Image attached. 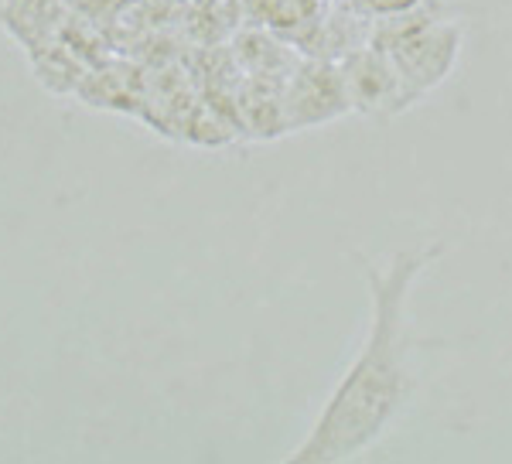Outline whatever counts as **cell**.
<instances>
[{"label": "cell", "instance_id": "obj_9", "mask_svg": "<svg viewBox=\"0 0 512 464\" xmlns=\"http://www.w3.org/2000/svg\"><path fill=\"white\" fill-rule=\"evenodd\" d=\"M69 7L106 28L110 21H117V14L127 7V0H69Z\"/></svg>", "mask_w": 512, "mask_h": 464}, {"label": "cell", "instance_id": "obj_7", "mask_svg": "<svg viewBox=\"0 0 512 464\" xmlns=\"http://www.w3.org/2000/svg\"><path fill=\"white\" fill-rule=\"evenodd\" d=\"M28 62L35 79L52 93H79L82 79L93 65L82 58L76 48L65 41V35H55L48 41H38V45L28 48Z\"/></svg>", "mask_w": 512, "mask_h": 464}, {"label": "cell", "instance_id": "obj_4", "mask_svg": "<svg viewBox=\"0 0 512 464\" xmlns=\"http://www.w3.org/2000/svg\"><path fill=\"white\" fill-rule=\"evenodd\" d=\"M342 76H345V89H349L352 110L359 113H403L417 103L410 96V89L403 86L400 72L390 62V55L383 48H376L373 41L352 48L349 55H342Z\"/></svg>", "mask_w": 512, "mask_h": 464}, {"label": "cell", "instance_id": "obj_5", "mask_svg": "<svg viewBox=\"0 0 512 464\" xmlns=\"http://www.w3.org/2000/svg\"><path fill=\"white\" fill-rule=\"evenodd\" d=\"M82 103L93 110H113V113H134L140 110V96H144V65L123 62V58H106L93 65L82 79L79 93Z\"/></svg>", "mask_w": 512, "mask_h": 464}, {"label": "cell", "instance_id": "obj_10", "mask_svg": "<svg viewBox=\"0 0 512 464\" xmlns=\"http://www.w3.org/2000/svg\"><path fill=\"white\" fill-rule=\"evenodd\" d=\"M420 0H352L355 11H362L366 18H390V14H403L410 7H417Z\"/></svg>", "mask_w": 512, "mask_h": 464}, {"label": "cell", "instance_id": "obj_1", "mask_svg": "<svg viewBox=\"0 0 512 464\" xmlns=\"http://www.w3.org/2000/svg\"><path fill=\"white\" fill-rule=\"evenodd\" d=\"M441 256V246L424 250H400L379 267L362 263L373 318H369L366 342L352 359L349 372L338 379L328 396L325 410L315 420L311 434L304 437L287 461L294 464H332L352 461L379 444L396 417L403 413L410 396V362H407V304L417 277Z\"/></svg>", "mask_w": 512, "mask_h": 464}, {"label": "cell", "instance_id": "obj_8", "mask_svg": "<svg viewBox=\"0 0 512 464\" xmlns=\"http://www.w3.org/2000/svg\"><path fill=\"white\" fill-rule=\"evenodd\" d=\"M243 7L253 21L284 35L287 45H297L311 31V24L321 18L318 0H243Z\"/></svg>", "mask_w": 512, "mask_h": 464}, {"label": "cell", "instance_id": "obj_6", "mask_svg": "<svg viewBox=\"0 0 512 464\" xmlns=\"http://www.w3.org/2000/svg\"><path fill=\"white\" fill-rule=\"evenodd\" d=\"M69 14V0H7L4 11H0V21H4L7 35L28 52L38 41L62 35Z\"/></svg>", "mask_w": 512, "mask_h": 464}, {"label": "cell", "instance_id": "obj_3", "mask_svg": "<svg viewBox=\"0 0 512 464\" xmlns=\"http://www.w3.org/2000/svg\"><path fill=\"white\" fill-rule=\"evenodd\" d=\"M352 113V99L345 89L342 65L335 58H297V65L284 79V127L311 130L325 127L338 116Z\"/></svg>", "mask_w": 512, "mask_h": 464}, {"label": "cell", "instance_id": "obj_2", "mask_svg": "<svg viewBox=\"0 0 512 464\" xmlns=\"http://www.w3.org/2000/svg\"><path fill=\"white\" fill-rule=\"evenodd\" d=\"M461 38H465V28L441 0H420L403 14L376 18L373 35H369L376 48L390 55L414 99H424L451 76L461 55Z\"/></svg>", "mask_w": 512, "mask_h": 464}]
</instances>
